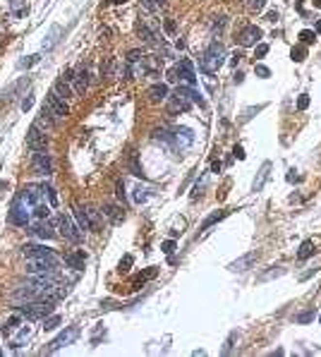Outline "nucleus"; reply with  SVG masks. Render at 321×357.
I'll use <instances>...</instances> for the list:
<instances>
[{
    "label": "nucleus",
    "mask_w": 321,
    "mask_h": 357,
    "mask_svg": "<svg viewBox=\"0 0 321 357\" xmlns=\"http://www.w3.org/2000/svg\"><path fill=\"white\" fill-rule=\"evenodd\" d=\"M223 63H225V48L218 41H213L199 58V67L201 72H206V75H216L223 67Z\"/></svg>",
    "instance_id": "obj_1"
},
{
    "label": "nucleus",
    "mask_w": 321,
    "mask_h": 357,
    "mask_svg": "<svg viewBox=\"0 0 321 357\" xmlns=\"http://www.w3.org/2000/svg\"><path fill=\"white\" fill-rule=\"evenodd\" d=\"M17 309H19V314H24L27 319L39 321V319H46L53 314V302L50 300H29L27 305H22Z\"/></svg>",
    "instance_id": "obj_2"
},
{
    "label": "nucleus",
    "mask_w": 321,
    "mask_h": 357,
    "mask_svg": "<svg viewBox=\"0 0 321 357\" xmlns=\"http://www.w3.org/2000/svg\"><path fill=\"white\" fill-rule=\"evenodd\" d=\"M168 77H170V81H180V86H192L194 89V84H197V75H194V67H192L190 60H180L168 72Z\"/></svg>",
    "instance_id": "obj_3"
},
{
    "label": "nucleus",
    "mask_w": 321,
    "mask_h": 357,
    "mask_svg": "<svg viewBox=\"0 0 321 357\" xmlns=\"http://www.w3.org/2000/svg\"><path fill=\"white\" fill-rule=\"evenodd\" d=\"M58 269V257L55 254H48V257H32L29 264H27V271L34 276V274H55Z\"/></svg>",
    "instance_id": "obj_4"
},
{
    "label": "nucleus",
    "mask_w": 321,
    "mask_h": 357,
    "mask_svg": "<svg viewBox=\"0 0 321 357\" xmlns=\"http://www.w3.org/2000/svg\"><path fill=\"white\" fill-rule=\"evenodd\" d=\"M10 221H12L15 226H29V221H32V206H29L22 197H17V201L12 204Z\"/></svg>",
    "instance_id": "obj_5"
},
{
    "label": "nucleus",
    "mask_w": 321,
    "mask_h": 357,
    "mask_svg": "<svg viewBox=\"0 0 321 357\" xmlns=\"http://www.w3.org/2000/svg\"><path fill=\"white\" fill-rule=\"evenodd\" d=\"M80 338V328L77 326H70L67 331H63L55 341H50L48 343V348H46V353H58L60 348H67V345H72L75 341Z\"/></svg>",
    "instance_id": "obj_6"
},
{
    "label": "nucleus",
    "mask_w": 321,
    "mask_h": 357,
    "mask_svg": "<svg viewBox=\"0 0 321 357\" xmlns=\"http://www.w3.org/2000/svg\"><path fill=\"white\" fill-rule=\"evenodd\" d=\"M58 228H60V235H63L65 240H70V242H80L81 240V228L80 226H75L72 218L65 216V213L58 216Z\"/></svg>",
    "instance_id": "obj_7"
},
{
    "label": "nucleus",
    "mask_w": 321,
    "mask_h": 357,
    "mask_svg": "<svg viewBox=\"0 0 321 357\" xmlns=\"http://www.w3.org/2000/svg\"><path fill=\"white\" fill-rule=\"evenodd\" d=\"M27 146L32 151H46L48 149V137H46V132L39 130V125H32L29 127V132H27Z\"/></svg>",
    "instance_id": "obj_8"
},
{
    "label": "nucleus",
    "mask_w": 321,
    "mask_h": 357,
    "mask_svg": "<svg viewBox=\"0 0 321 357\" xmlns=\"http://www.w3.org/2000/svg\"><path fill=\"white\" fill-rule=\"evenodd\" d=\"M261 39V29L257 27V24H249V27H244L240 34H238V43H240L242 48H249V46H257Z\"/></svg>",
    "instance_id": "obj_9"
},
{
    "label": "nucleus",
    "mask_w": 321,
    "mask_h": 357,
    "mask_svg": "<svg viewBox=\"0 0 321 357\" xmlns=\"http://www.w3.org/2000/svg\"><path fill=\"white\" fill-rule=\"evenodd\" d=\"M46 106L58 115V118H67L70 115V108H67V103H65V98L63 96H58L55 91H50L48 96H46Z\"/></svg>",
    "instance_id": "obj_10"
},
{
    "label": "nucleus",
    "mask_w": 321,
    "mask_h": 357,
    "mask_svg": "<svg viewBox=\"0 0 321 357\" xmlns=\"http://www.w3.org/2000/svg\"><path fill=\"white\" fill-rule=\"evenodd\" d=\"M257 259H259V254H257V252H249V254H244V257H240V259H235L228 269H230L233 274H244V271H249V269L254 266Z\"/></svg>",
    "instance_id": "obj_11"
},
{
    "label": "nucleus",
    "mask_w": 321,
    "mask_h": 357,
    "mask_svg": "<svg viewBox=\"0 0 321 357\" xmlns=\"http://www.w3.org/2000/svg\"><path fill=\"white\" fill-rule=\"evenodd\" d=\"M32 165L36 168V173H41V175H50V156H48V154H43V151H34V156H32Z\"/></svg>",
    "instance_id": "obj_12"
},
{
    "label": "nucleus",
    "mask_w": 321,
    "mask_h": 357,
    "mask_svg": "<svg viewBox=\"0 0 321 357\" xmlns=\"http://www.w3.org/2000/svg\"><path fill=\"white\" fill-rule=\"evenodd\" d=\"M101 213L113 223V226H118L125 221V211H122L120 206H115V204H103V209H101Z\"/></svg>",
    "instance_id": "obj_13"
},
{
    "label": "nucleus",
    "mask_w": 321,
    "mask_h": 357,
    "mask_svg": "<svg viewBox=\"0 0 321 357\" xmlns=\"http://www.w3.org/2000/svg\"><path fill=\"white\" fill-rule=\"evenodd\" d=\"M173 142H175L177 146H190V144L194 142V132H192L190 127H177L175 134H173Z\"/></svg>",
    "instance_id": "obj_14"
},
{
    "label": "nucleus",
    "mask_w": 321,
    "mask_h": 357,
    "mask_svg": "<svg viewBox=\"0 0 321 357\" xmlns=\"http://www.w3.org/2000/svg\"><path fill=\"white\" fill-rule=\"evenodd\" d=\"M65 264H67L70 269H75V271H81L84 264H86V252H84V249H77V252L67 254V257H65Z\"/></svg>",
    "instance_id": "obj_15"
},
{
    "label": "nucleus",
    "mask_w": 321,
    "mask_h": 357,
    "mask_svg": "<svg viewBox=\"0 0 321 357\" xmlns=\"http://www.w3.org/2000/svg\"><path fill=\"white\" fill-rule=\"evenodd\" d=\"M75 216H77V226L81 230H94V221H91V216L84 206H75Z\"/></svg>",
    "instance_id": "obj_16"
},
{
    "label": "nucleus",
    "mask_w": 321,
    "mask_h": 357,
    "mask_svg": "<svg viewBox=\"0 0 321 357\" xmlns=\"http://www.w3.org/2000/svg\"><path fill=\"white\" fill-rule=\"evenodd\" d=\"M22 252H24V257H48V254H53V249H48L46 244H24L22 247Z\"/></svg>",
    "instance_id": "obj_17"
},
{
    "label": "nucleus",
    "mask_w": 321,
    "mask_h": 357,
    "mask_svg": "<svg viewBox=\"0 0 321 357\" xmlns=\"http://www.w3.org/2000/svg\"><path fill=\"white\" fill-rule=\"evenodd\" d=\"M149 98L151 101H165L168 98V84H154V86H149Z\"/></svg>",
    "instance_id": "obj_18"
},
{
    "label": "nucleus",
    "mask_w": 321,
    "mask_h": 357,
    "mask_svg": "<svg viewBox=\"0 0 321 357\" xmlns=\"http://www.w3.org/2000/svg\"><path fill=\"white\" fill-rule=\"evenodd\" d=\"M55 118H58V115H55V113H53V111H50V108L43 103V108H41V115H39V125H46V127H55Z\"/></svg>",
    "instance_id": "obj_19"
},
{
    "label": "nucleus",
    "mask_w": 321,
    "mask_h": 357,
    "mask_svg": "<svg viewBox=\"0 0 321 357\" xmlns=\"http://www.w3.org/2000/svg\"><path fill=\"white\" fill-rule=\"evenodd\" d=\"M86 86H89V75H86V70H80V72H77V77H75V94L84 96Z\"/></svg>",
    "instance_id": "obj_20"
},
{
    "label": "nucleus",
    "mask_w": 321,
    "mask_h": 357,
    "mask_svg": "<svg viewBox=\"0 0 321 357\" xmlns=\"http://www.w3.org/2000/svg\"><path fill=\"white\" fill-rule=\"evenodd\" d=\"M314 252H317L314 242H312V240H305V242L300 244V249H297V259H302V261H305V259H309Z\"/></svg>",
    "instance_id": "obj_21"
},
{
    "label": "nucleus",
    "mask_w": 321,
    "mask_h": 357,
    "mask_svg": "<svg viewBox=\"0 0 321 357\" xmlns=\"http://www.w3.org/2000/svg\"><path fill=\"white\" fill-rule=\"evenodd\" d=\"M32 233H36L41 240H53V238H55V233H53L50 223H39V226H34V230H32Z\"/></svg>",
    "instance_id": "obj_22"
},
{
    "label": "nucleus",
    "mask_w": 321,
    "mask_h": 357,
    "mask_svg": "<svg viewBox=\"0 0 321 357\" xmlns=\"http://www.w3.org/2000/svg\"><path fill=\"white\" fill-rule=\"evenodd\" d=\"M137 34H139V39L144 41V43H156V36H154V32L146 27V24H137Z\"/></svg>",
    "instance_id": "obj_23"
},
{
    "label": "nucleus",
    "mask_w": 321,
    "mask_h": 357,
    "mask_svg": "<svg viewBox=\"0 0 321 357\" xmlns=\"http://www.w3.org/2000/svg\"><path fill=\"white\" fill-rule=\"evenodd\" d=\"M53 91H55L58 96H63V98H70V96H72V89H70V84H67L65 80H58V81H55Z\"/></svg>",
    "instance_id": "obj_24"
},
{
    "label": "nucleus",
    "mask_w": 321,
    "mask_h": 357,
    "mask_svg": "<svg viewBox=\"0 0 321 357\" xmlns=\"http://www.w3.org/2000/svg\"><path fill=\"white\" fill-rule=\"evenodd\" d=\"M269 170H271V163H264L261 165V173H259V180H254V192H259L264 187V182L269 180Z\"/></svg>",
    "instance_id": "obj_25"
},
{
    "label": "nucleus",
    "mask_w": 321,
    "mask_h": 357,
    "mask_svg": "<svg viewBox=\"0 0 321 357\" xmlns=\"http://www.w3.org/2000/svg\"><path fill=\"white\" fill-rule=\"evenodd\" d=\"M10 10L15 17H24L27 15V2L24 0H10Z\"/></svg>",
    "instance_id": "obj_26"
},
{
    "label": "nucleus",
    "mask_w": 321,
    "mask_h": 357,
    "mask_svg": "<svg viewBox=\"0 0 321 357\" xmlns=\"http://www.w3.org/2000/svg\"><path fill=\"white\" fill-rule=\"evenodd\" d=\"M223 216H225V211H213V213H211V216H209V218L201 223V230H209V228H211L213 223H218Z\"/></svg>",
    "instance_id": "obj_27"
},
{
    "label": "nucleus",
    "mask_w": 321,
    "mask_h": 357,
    "mask_svg": "<svg viewBox=\"0 0 321 357\" xmlns=\"http://www.w3.org/2000/svg\"><path fill=\"white\" fill-rule=\"evenodd\" d=\"M290 58H292L295 63H302V60L307 58V48H305V46H295V48L290 50Z\"/></svg>",
    "instance_id": "obj_28"
},
{
    "label": "nucleus",
    "mask_w": 321,
    "mask_h": 357,
    "mask_svg": "<svg viewBox=\"0 0 321 357\" xmlns=\"http://www.w3.org/2000/svg\"><path fill=\"white\" fill-rule=\"evenodd\" d=\"M129 170H132V175L144 178V170H142V165L137 163V156H134V154H129Z\"/></svg>",
    "instance_id": "obj_29"
},
{
    "label": "nucleus",
    "mask_w": 321,
    "mask_h": 357,
    "mask_svg": "<svg viewBox=\"0 0 321 357\" xmlns=\"http://www.w3.org/2000/svg\"><path fill=\"white\" fill-rule=\"evenodd\" d=\"M60 321H63V319L58 317V314H55V317H46V321H43V331H53V328H58Z\"/></svg>",
    "instance_id": "obj_30"
},
{
    "label": "nucleus",
    "mask_w": 321,
    "mask_h": 357,
    "mask_svg": "<svg viewBox=\"0 0 321 357\" xmlns=\"http://www.w3.org/2000/svg\"><path fill=\"white\" fill-rule=\"evenodd\" d=\"M300 41L307 43V46L314 43V41H317V32H312V29H302V32H300Z\"/></svg>",
    "instance_id": "obj_31"
},
{
    "label": "nucleus",
    "mask_w": 321,
    "mask_h": 357,
    "mask_svg": "<svg viewBox=\"0 0 321 357\" xmlns=\"http://www.w3.org/2000/svg\"><path fill=\"white\" fill-rule=\"evenodd\" d=\"M146 199H149V190H146V187H142V185H139V187H137V190H134V201H137V204H144V201H146Z\"/></svg>",
    "instance_id": "obj_32"
},
{
    "label": "nucleus",
    "mask_w": 321,
    "mask_h": 357,
    "mask_svg": "<svg viewBox=\"0 0 321 357\" xmlns=\"http://www.w3.org/2000/svg\"><path fill=\"white\" fill-rule=\"evenodd\" d=\"M285 274V269L283 266H271V271H266L264 276H261V280H271V278H278Z\"/></svg>",
    "instance_id": "obj_33"
},
{
    "label": "nucleus",
    "mask_w": 321,
    "mask_h": 357,
    "mask_svg": "<svg viewBox=\"0 0 321 357\" xmlns=\"http://www.w3.org/2000/svg\"><path fill=\"white\" fill-rule=\"evenodd\" d=\"M142 5H144V10H149V12H156L160 5H165L163 0H142Z\"/></svg>",
    "instance_id": "obj_34"
},
{
    "label": "nucleus",
    "mask_w": 321,
    "mask_h": 357,
    "mask_svg": "<svg viewBox=\"0 0 321 357\" xmlns=\"http://www.w3.org/2000/svg\"><path fill=\"white\" fill-rule=\"evenodd\" d=\"M34 213H36L39 218H48V213H50V209H48V206H46L43 201H39V204L34 206Z\"/></svg>",
    "instance_id": "obj_35"
},
{
    "label": "nucleus",
    "mask_w": 321,
    "mask_h": 357,
    "mask_svg": "<svg viewBox=\"0 0 321 357\" xmlns=\"http://www.w3.org/2000/svg\"><path fill=\"white\" fill-rule=\"evenodd\" d=\"M43 192L48 195V201H50V206H58V195H55V190H53V187H46V185H43Z\"/></svg>",
    "instance_id": "obj_36"
},
{
    "label": "nucleus",
    "mask_w": 321,
    "mask_h": 357,
    "mask_svg": "<svg viewBox=\"0 0 321 357\" xmlns=\"http://www.w3.org/2000/svg\"><path fill=\"white\" fill-rule=\"evenodd\" d=\"M312 319H314V312H312V309H307V312L297 314V321H300V324H309Z\"/></svg>",
    "instance_id": "obj_37"
},
{
    "label": "nucleus",
    "mask_w": 321,
    "mask_h": 357,
    "mask_svg": "<svg viewBox=\"0 0 321 357\" xmlns=\"http://www.w3.org/2000/svg\"><path fill=\"white\" fill-rule=\"evenodd\" d=\"M254 70H257V75H259V77H264V80H266V77H271V70H269L266 65H254Z\"/></svg>",
    "instance_id": "obj_38"
},
{
    "label": "nucleus",
    "mask_w": 321,
    "mask_h": 357,
    "mask_svg": "<svg viewBox=\"0 0 321 357\" xmlns=\"http://www.w3.org/2000/svg\"><path fill=\"white\" fill-rule=\"evenodd\" d=\"M307 106H309V96L302 94V96L297 98V111H307Z\"/></svg>",
    "instance_id": "obj_39"
},
{
    "label": "nucleus",
    "mask_w": 321,
    "mask_h": 357,
    "mask_svg": "<svg viewBox=\"0 0 321 357\" xmlns=\"http://www.w3.org/2000/svg\"><path fill=\"white\" fill-rule=\"evenodd\" d=\"M142 58H144L142 50H129V53H127V60H129V63H137V60H142Z\"/></svg>",
    "instance_id": "obj_40"
},
{
    "label": "nucleus",
    "mask_w": 321,
    "mask_h": 357,
    "mask_svg": "<svg viewBox=\"0 0 321 357\" xmlns=\"http://www.w3.org/2000/svg\"><path fill=\"white\" fill-rule=\"evenodd\" d=\"M34 63H39V55H29V58H27V60H22V63H19V67H22V70H24V67H32V65H34Z\"/></svg>",
    "instance_id": "obj_41"
},
{
    "label": "nucleus",
    "mask_w": 321,
    "mask_h": 357,
    "mask_svg": "<svg viewBox=\"0 0 321 357\" xmlns=\"http://www.w3.org/2000/svg\"><path fill=\"white\" fill-rule=\"evenodd\" d=\"M235 338H238V333H230V336H228V341H225V348H223V353H230V350H233V343H235Z\"/></svg>",
    "instance_id": "obj_42"
},
{
    "label": "nucleus",
    "mask_w": 321,
    "mask_h": 357,
    "mask_svg": "<svg viewBox=\"0 0 321 357\" xmlns=\"http://www.w3.org/2000/svg\"><path fill=\"white\" fill-rule=\"evenodd\" d=\"M266 53H269V46H266V43H259V46H257V55H254V58H264Z\"/></svg>",
    "instance_id": "obj_43"
},
{
    "label": "nucleus",
    "mask_w": 321,
    "mask_h": 357,
    "mask_svg": "<svg viewBox=\"0 0 321 357\" xmlns=\"http://www.w3.org/2000/svg\"><path fill=\"white\" fill-rule=\"evenodd\" d=\"M163 252H165V254H173V252H175V242H173V240L163 242Z\"/></svg>",
    "instance_id": "obj_44"
},
{
    "label": "nucleus",
    "mask_w": 321,
    "mask_h": 357,
    "mask_svg": "<svg viewBox=\"0 0 321 357\" xmlns=\"http://www.w3.org/2000/svg\"><path fill=\"white\" fill-rule=\"evenodd\" d=\"M249 5H252V10H264V5H266V0H249Z\"/></svg>",
    "instance_id": "obj_45"
},
{
    "label": "nucleus",
    "mask_w": 321,
    "mask_h": 357,
    "mask_svg": "<svg viewBox=\"0 0 321 357\" xmlns=\"http://www.w3.org/2000/svg\"><path fill=\"white\" fill-rule=\"evenodd\" d=\"M115 195H118V199H120V201H125V185H122V182H118V185H115Z\"/></svg>",
    "instance_id": "obj_46"
},
{
    "label": "nucleus",
    "mask_w": 321,
    "mask_h": 357,
    "mask_svg": "<svg viewBox=\"0 0 321 357\" xmlns=\"http://www.w3.org/2000/svg\"><path fill=\"white\" fill-rule=\"evenodd\" d=\"M127 266H132V257H129V254L120 261V271H127Z\"/></svg>",
    "instance_id": "obj_47"
},
{
    "label": "nucleus",
    "mask_w": 321,
    "mask_h": 357,
    "mask_svg": "<svg viewBox=\"0 0 321 357\" xmlns=\"http://www.w3.org/2000/svg\"><path fill=\"white\" fill-rule=\"evenodd\" d=\"M32 106H34V98H32V94H29V96H27V98L22 101V108H24V111H29Z\"/></svg>",
    "instance_id": "obj_48"
},
{
    "label": "nucleus",
    "mask_w": 321,
    "mask_h": 357,
    "mask_svg": "<svg viewBox=\"0 0 321 357\" xmlns=\"http://www.w3.org/2000/svg\"><path fill=\"white\" fill-rule=\"evenodd\" d=\"M165 32L168 34H175V22L173 19H165Z\"/></svg>",
    "instance_id": "obj_49"
},
{
    "label": "nucleus",
    "mask_w": 321,
    "mask_h": 357,
    "mask_svg": "<svg viewBox=\"0 0 321 357\" xmlns=\"http://www.w3.org/2000/svg\"><path fill=\"white\" fill-rule=\"evenodd\" d=\"M235 159H244V149H242V146H235Z\"/></svg>",
    "instance_id": "obj_50"
},
{
    "label": "nucleus",
    "mask_w": 321,
    "mask_h": 357,
    "mask_svg": "<svg viewBox=\"0 0 321 357\" xmlns=\"http://www.w3.org/2000/svg\"><path fill=\"white\" fill-rule=\"evenodd\" d=\"M266 19H269V22H276V19H278V12H276V10H273V12H269V15H266Z\"/></svg>",
    "instance_id": "obj_51"
},
{
    "label": "nucleus",
    "mask_w": 321,
    "mask_h": 357,
    "mask_svg": "<svg viewBox=\"0 0 321 357\" xmlns=\"http://www.w3.org/2000/svg\"><path fill=\"white\" fill-rule=\"evenodd\" d=\"M211 170H213V173H221V163H218V161H216V163H213V165H211Z\"/></svg>",
    "instance_id": "obj_52"
},
{
    "label": "nucleus",
    "mask_w": 321,
    "mask_h": 357,
    "mask_svg": "<svg viewBox=\"0 0 321 357\" xmlns=\"http://www.w3.org/2000/svg\"><path fill=\"white\" fill-rule=\"evenodd\" d=\"M317 34H321V19L317 22Z\"/></svg>",
    "instance_id": "obj_53"
},
{
    "label": "nucleus",
    "mask_w": 321,
    "mask_h": 357,
    "mask_svg": "<svg viewBox=\"0 0 321 357\" xmlns=\"http://www.w3.org/2000/svg\"><path fill=\"white\" fill-rule=\"evenodd\" d=\"M111 2H115V5H120V2H125V0H111Z\"/></svg>",
    "instance_id": "obj_54"
},
{
    "label": "nucleus",
    "mask_w": 321,
    "mask_h": 357,
    "mask_svg": "<svg viewBox=\"0 0 321 357\" xmlns=\"http://www.w3.org/2000/svg\"><path fill=\"white\" fill-rule=\"evenodd\" d=\"M314 5H317V7H321V0H314Z\"/></svg>",
    "instance_id": "obj_55"
},
{
    "label": "nucleus",
    "mask_w": 321,
    "mask_h": 357,
    "mask_svg": "<svg viewBox=\"0 0 321 357\" xmlns=\"http://www.w3.org/2000/svg\"><path fill=\"white\" fill-rule=\"evenodd\" d=\"M319 324H321V314H319Z\"/></svg>",
    "instance_id": "obj_56"
},
{
    "label": "nucleus",
    "mask_w": 321,
    "mask_h": 357,
    "mask_svg": "<svg viewBox=\"0 0 321 357\" xmlns=\"http://www.w3.org/2000/svg\"><path fill=\"white\" fill-rule=\"evenodd\" d=\"M0 355H2V350H0Z\"/></svg>",
    "instance_id": "obj_57"
},
{
    "label": "nucleus",
    "mask_w": 321,
    "mask_h": 357,
    "mask_svg": "<svg viewBox=\"0 0 321 357\" xmlns=\"http://www.w3.org/2000/svg\"><path fill=\"white\" fill-rule=\"evenodd\" d=\"M163 2H168V0H163Z\"/></svg>",
    "instance_id": "obj_58"
}]
</instances>
